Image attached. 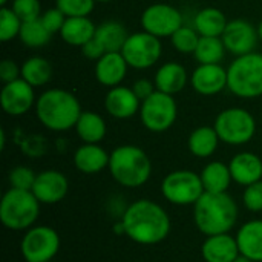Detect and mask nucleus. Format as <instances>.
Segmentation results:
<instances>
[{"label":"nucleus","instance_id":"f257e3e1","mask_svg":"<svg viewBox=\"0 0 262 262\" xmlns=\"http://www.w3.org/2000/svg\"><path fill=\"white\" fill-rule=\"evenodd\" d=\"M121 226L123 233L140 246H157L172 230V221L164 207L146 198L127 206L121 218Z\"/></svg>","mask_w":262,"mask_h":262},{"label":"nucleus","instance_id":"f03ea898","mask_svg":"<svg viewBox=\"0 0 262 262\" xmlns=\"http://www.w3.org/2000/svg\"><path fill=\"white\" fill-rule=\"evenodd\" d=\"M193 221L206 236L230 233L238 221V204L227 192H204L193 204Z\"/></svg>","mask_w":262,"mask_h":262},{"label":"nucleus","instance_id":"7ed1b4c3","mask_svg":"<svg viewBox=\"0 0 262 262\" xmlns=\"http://www.w3.org/2000/svg\"><path fill=\"white\" fill-rule=\"evenodd\" d=\"M81 112L77 97L63 89L45 91L35 101L38 121L54 132H64L75 127Z\"/></svg>","mask_w":262,"mask_h":262},{"label":"nucleus","instance_id":"20e7f679","mask_svg":"<svg viewBox=\"0 0 262 262\" xmlns=\"http://www.w3.org/2000/svg\"><path fill=\"white\" fill-rule=\"evenodd\" d=\"M109 172L112 178L123 187L135 189L144 186L152 175V163L149 155L138 146L124 144L111 152Z\"/></svg>","mask_w":262,"mask_h":262},{"label":"nucleus","instance_id":"39448f33","mask_svg":"<svg viewBox=\"0 0 262 262\" xmlns=\"http://www.w3.org/2000/svg\"><path fill=\"white\" fill-rule=\"evenodd\" d=\"M40 206L31 190L9 187L0 201V221L8 230L26 232L37 223Z\"/></svg>","mask_w":262,"mask_h":262},{"label":"nucleus","instance_id":"423d86ee","mask_svg":"<svg viewBox=\"0 0 262 262\" xmlns=\"http://www.w3.org/2000/svg\"><path fill=\"white\" fill-rule=\"evenodd\" d=\"M227 89L239 98L262 95V54L239 55L227 69Z\"/></svg>","mask_w":262,"mask_h":262},{"label":"nucleus","instance_id":"0eeeda50","mask_svg":"<svg viewBox=\"0 0 262 262\" xmlns=\"http://www.w3.org/2000/svg\"><path fill=\"white\" fill-rule=\"evenodd\" d=\"M213 127L223 143L243 146L255 137L256 121L249 111L243 107H229L218 114Z\"/></svg>","mask_w":262,"mask_h":262},{"label":"nucleus","instance_id":"6e6552de","mask_svg":"<svg viewBox=\"0 0 262 262\" xmlns=\"http://www.w3.org/2000/svg\"><path fill=\"white\" fill-rule=\"evenodd\" d=\"M161 193L173 206H193L204 193L201 177L192 170H173L161 181Z\"/></svg>","mask_w":262,"mask_h":262},{"label":"nucleus","instance_id":"1a4fd4ad","mask_svg":"<svg viewBox=\"0 0 262 262\" xmlns=\"http://www.w3.org/2000/svg\"><path fill=\"white\" fill-rule=\"evenodd\" d=\"M61 246L60 235L49 226L28 229L20 241V253L26 262H51Z\"/></svg>","mask_w":262,"mask_h":262},{"label":"nucleus","instance_id":"9d476101","mask_svg":"<svg viewBox=\"0 0 262 262\" xmlns=\"http://www.w3.org/2000/svg\"><path fill=\"white\" fill-rule=\"evenodd\" d=\"M178 115V106L173 95L155 91L150 97L141 101L140 120L150 132H166L170 129Z\"/></svg>","mask_w":262,"mask_h":262},{"label":"nucleus","instance_id":"9b49d317","mask_svg":"<svg viewBox=\"0 0 262 262\" xmlns=\"http://www.w3.org/2000/svg\"><path fill=\"white\" fill-rule=\"evenodd\" d=\"M121 54L130 68L147 69L160 60L163 54V45L158 37L146 31L135 32L127 37Z\"/></svg>","mask_w":262,"mask_h":262},{"label":"nucleus","instance_id":"f8f14e48","mask_svg":"<svg viewBox=\"0 0 262 262\" xmlns=\"http://www.w3.org/2000/svg\"><path fill=\"white\" fill-rule=\"evenodd\" d=\"M141 26L143 31L158 38L172 37L183 26V14L172 5L155 3L143 11Z\"/></svg>","mask_w":262,"mask_h":262},{"label":"nucleus","instance_id":"ddd939ff","mask_svg":"<svg viewBox=\"0 0 262 262\" xmlns=\"http://www.w3.org/2000/svg\"><path fill=\"white\" fill-rule=\"evenodd\" d=\"M258 37V29L243 18L230 20L221 35L226 49L236 57L255 52Z\"/></svg>","mask_w":262,"mask_h":262},{"label":"nucleus","instance_id":"4468645a","mask_svg":"<svg viewBox=\"0 0 262 262\" xmlns=\"http://www.w3.org/2000/svg\"><path fill=\"white\" fill-rule=\"evenodd\" d=\"M0 103L5 114L11 117L25 115L35 104L34 86H31L21 77L14 81L5 83L0 92Z\"/></svg>","mask_w":262,"mask_h":262},{"label":"nucleus","instance_id":"2eb2a0df","mask_svg":"<svg viewBox=\"0 0 262 262\" xmlns=\"http://www.w3.org/2000/svg\"><path fill=\"white\" fill-rule=\"evenodd\" d=\"M69 190V181L66 175L58 170H43L37 173L32 193L40 201V204L52 206L64 200Z\"/></svg>","mask_w":262,"mask_h":262},{"label":"nucleus","instance_id":"dca6fc26","mask_svg":"<svg viewBox=\"0 0 262 262\" xmlns=\"http://www.w3.org/2000/svg\"><path fill=\"white\" fill-rule=\"evenodd\" d=\"M190 84L201 95H216L227 88V69L220 63L200 64L190 75Z\"/></svg>","mask_w":262,"mask_h":262},{"label":"nucleus","instance_id":"f3484780","mask_svg":"<svg viewBox=\"0 0 262 262\" xmlns=\"http://www.w3.org/2000/svg\"><path fill=\"white\" fill-rule=\"evenodd\" d=\"M141 100L135 95L132 88L115 86L111 88L104 98L106 112L118 120H127L140 112Z\"/></svg>","mask_w":262,"mask_h":262},{"label":"nucleus","instance_id":"a211bd4d","mask_svg":"<svg viewBox=\"0 0 262 262\" xmlns=\"http://www.w3.org/2000/svg\"><path fill=\"white\" fill-rule=\"evenodd\" d=\"M239 255L236 238L230 233L206 236L201 246L204 262H233Z\"/></svg>","mask_w":262,"mask_h":262},{"label":"nucleus","instance_id":"6ab92c4d","mask_svg":"<svg viewBox=\"0 0 262 262\" xmlns=\"http://www.w3.org/2000/svg\"><path fill=\"white\" fill-rule=\"evenodd\" d=\"M127 61L121 52H106L95 63V78L106 88L120 86L127 74Z\"/></svg>","mask_w":262,"mask_h":262},{"label":"nucleus","instance_id":"aec40b11","mask_svg":"<svg viewBox=\"0 0 262 262\" xmlns=\"http://www.w3.org/2000/svg\"><path fill=\"white\" fill-rule=\"evenodd\" d=\"M232 180L239 186H250L262 180V160L253 152H241L236 154L230 163Z\"/></svg>","mask_w":262,"mask_h":262},{"label":"nucleus","instance_id":"412c9836","mask_svg":"<svg viewBox=\"0 0 262 262\" xmlns=\"http://www.w3.org/2000/svg\"><path fill=\"white\" fill-rule=\"evenodd\" d=\"M235 238L241 256L253 262H262V220H252L243 224Z\"/></svg>","mask_w":262,"mask_h":262},{"label":"nucleus","instance_id":"4be33fe9","mask_svg":"<svg viewBox=\"0 0 262 262\" xmlns=\"http://www.w3.org/2000/svg\"><path fill=\"white\" fill-rule=\"evenodd\" d=\"M109 158L111 154H107L100 144L83 143L74 154V166L81 173L94 175L109 167Z\"/></svg>","mask_w":262,"mask_h":262},{"label":"nucleus","instance_id":"5701e85b","mask_svg":"<svg viewBox=\"0 0 262 262\" xmlns=\"http://www.w3.org/2000/svg\"><path fill=\"white\" fill-rule=\"evenodd\" d=\"M155 88L160 92L175 95L181 92L187 83V71L183 64L169 61L160 66V69L155 74Z\"/></svg>","mask_w":262,"mask_h":262},{"label":"nucleus","instance_id":"b1692460","mask_svg":"<svg viewBox=\"0 0 262 262\" xmlns=\"http://www.w3.org/2000/svg\"><path fill=\"white\" fill-rule=\"evenodd\" d=\"M97 26L89 17H66L60 35L71 46H83L95 37Z\"/></svg>","mask_w":262,"mask_h":262},{"label":"nucleus","instance_id":"393cba45","mask_svg":"<svg viewBox=\"0 0 262 262\" xmlns=\"http://www.w3.org/2000/svg\"><path fill=\"white\" fill-rule=\"evenodd\" d=\"M204 192L210 193H223L227 192L232 184V173L229 164H224L223 161H210L204 166V169L200 173Z\"/></svg>","mask_w":262,"mask_h":262},{"label":"nucleus","instance_id":"a878e982","mask_svg":"<svg viewBox=\"0 0 262 262\" xmlns=\"http://www.w3.org/2000/svg\"><path fill=\"white\" fill-rule=\"evenodd\" d=\"M229 20L218 8H203L196 12L193 28L201 37H221Z\"/></svg>","mask_w":262,"mask_h":262},{"label":"nucleus","instance_id":"bb28decb","mask_svg":"<svg viewBox=\"0 0 262 262\" xmlns=\"http://www.w3.org/2000/svg\"><path fill=\"white\" fill-rule=\"evenodd\" d=\"M220 137L215 130V127L210 126H201L196 127L187 140V147L190 154L196 158H209L212 157L220 144Z\"/></svg>","mask_w":262,"mask_h":262},{"label":"nucleus","instance_id":"cd10ccee","mask_svg":"<svg viewBox=\"0 0 262 262\" xmlns=\"http://www.w3.org/2000/svg\"><path fill=\"white\" fill-rule=\"evenodd\" d=\"M75 130H77L78 138L83 143L98 144L106 137L107 127H106V121L103 120L101 115L86 111V112H81V115L75 124Z\"/></svg>","mask_w":262,"mask_h":262},{"label":"nucleus","instance_id":"c85d7f7f","mask_svg":"<svg viewBox=\"0 0 262 262\" xmlns=\"http://www.w3.org/2000/svg\"><path fill=\"white\" fill-rule=\"evenodd\" d=\"M129 34L126 28L115 20H109L97 26L95 38L106 52H121Z\"/></svg>","mask_w":262,"mask_h":262},{"label":"nucleus","instance_id":"c756f323","mask_svg":"<svg viewBox=\"0 0 262 262\" xmlns=\"http://www.w3.org/2000/svg\"><path fill=\"white\" fill-rule=\"evenodd\" d=\"M20 68H21L20 77L34 88H40V86L48 84L51 77H52L51 63L46 58L38 57V55L29 57Z\"/></svg>","mask_w":262,"mask_h":262},{"label":"nucleus","instance_id":"7c9ffc66","mask_svg":"<svg viewBox=\"0 0 262 262\" xmlns=\"http://www.w3.org/2000/svg\"><path fill=\"white\" fill-rule=\"evenodd\" d=\"M226 51L221 37H200L193 57L200 64H215L224 58Z\"/></svg>","mask_w":262,"mask_h":262},{"label":"nucleus","instance_id":"2f4dec72","mask_svg":"<svg viewBox=\"0 0 262 262\" xmlns=\"http://www.w3.org/2000/svg\"><path fill=\"white\" fill-rule=\"evenodd\" d=\"M51 32L45 28L40 18L32 21H23L18 34L20 41L28 48H41L51 40Z\"/></svg>","mask_w":262,"mask_h":262},{"label":"nucleus","instance_id":"473e14b6","mask_svg":"<svg viewBox=\"0 0 262 262\" xmlns=\"http://www.w3.org/2000/svg\"><path fill=\"white\" fill-rule=\"evenodd\" d=\"M200 37L201 35L198 34V31L195 28L183 25L170 38H172L173 48L178 52H181V54H193L196 46H198Z\"/></svg>","mask_w":262,"mask_h":262},{"label":"nucleus","instance_id":"72a5a7b5","mask_svg":"<svg viewBox=\"0 0 262 262\" xmlns=\"http://www.w3.org/2000/svg\"><path fill=\"white\" fill-rule=\"evenodd\" d=\"M21 20L12 11V8L2 6L0 8V40L3 43L11 41L12 38L18 37L21 29Z\"/></svg>","mask_w":262,"mask_h":262},{"label":"nucleus","instance_id":"f704fd0d","mask_svg":"<svg viewBox=\"0 0 262 262\" xmlns=\"http://www.w3.org/2000/svg\"><path fill=\"white\" fill-rule=\"evenodd\" d=\"M55 6L66 17H88L95 6V0H55Z\"/></svg>","mask_w":262,"mask_h":262},{"label":"nucleus","instance_id":"c9c22d12","mask_svg":"<svg viewBox=\"0 0 262 262\" xmlns=\"http://www.w3.org/2000/svg\"><path fill=\"white\" fill-rule=\"evenodd\" d=\"M35 178H37V173L31 167H26V166H17L8 175L9 186L14 189H21V190H32Z\"/></svg>","mask_w":262,"mask_h":262},{"label":"nucleus","instance_id":"e433bc0d","mask_svg":"<svg viewBox=\"0 0 262 262\" xmlns=\"http://www.w3.org/2000/svg\"><path fill=\"white\" fill-rule=\"evenodd\" d=\"M11 8L21 21H32L41 17V6L38 0H12Z\"/></svg>","mask_w":262,"mask_h":262},{"label":"nucleus","instance_id":"4c0bfd02","mask_svg":"<svg viewBox=\"0 0 262 262\" xmlns=\"http://www.w3.org/2000/svg\"><path fill=\"white\" fill-rule=\"evenodd\" d=\"M243 204L249 212H262V180L246 187L243 193Z\"/></svg>","mask_w":262,"mask_h":262},{"label":"nucleus","instance_id":"58836bf2","mask_svg":"<svg viewBox=\"0 0 262 262\" xmlns=\"http://www.w3.org/2000/svg\"><path fill=\"white\" fill-rule=\"evenodd\" d=\"M41 23L45 25V28L54 34V32H60L61 31V26L64 25V20H66V15L55 6V8H51V9H46L41 17H40Z\"/></svg>","mask_w":262,"mask_h":262},{"label":"nucleus","instance_id":"ea45409f","mask_svg":"<svg viewBox=\"0 0 262 262\" xmlns=\"http://www.w3.org/2000/svg\"><path fill=\"white\" fill-rule=\"evenodd\" d=\"M20 74H21V68H18L15 61L3 60L0 63V80L3 83H9L20 78Z\"/></svg>","mask_w":262,"mask_h":262},{"label":"nucleus","instance_id":"a19ab883","mask_svg":"<svg viewBox=\"0 0 262 262\" xmlns=\"http://www.w3.org/2000/svg\"><path fill=\"white\" fill-rule=\"evenodd\" d=\"M81 54H83L86 58H89V60H98V58H101V57L106 54V51H104L103 46L98 43V40L94 37L92 40H89L86 45L81 46Z\"/></svg>","mask_w":262,"mask_h":262},{"label":"nucleus","instance_id":"79ce46f5","mask_svg":"<svg viewBox=\"0 0 262 262\" xmlns=\"http://www.w3.org/2000/svg\"><path fill=\"white\" fill-rule=\"evenodd\" d=\"M132 89H134V92H135V95L143 101V100H146L147 97H150L155 91H157V88H155V83H152V81H149V80H137L135 83H134V86H132Z\"/></svg>","mask_w":262,"mask_h":262},{"label":"nucleus","instance_id":"37998d69","mask_svg":"<svg viewBox=\"0 0 262 262\" xmlns=\"http://www.w3.org/2000/svg\"><path fill=\"white\" fill-rule=\"evenodd\" d=\"M233 262H253V261H250L249 258H246V256H241V255H239V256H238V258H236Z\"/></svg>","mask_w":262,"mask_h":262},{"label":"nucleus","instance_id":"c03bdc74","mask_svg":"<svg viewBox=\"0 0 262 262\" xmlns=\"http://www.w3.org/2000/svg\"><path fill=\"white\" fill-rule=\"evenodd\" d=\"M258 35H259V38L262 40V21L258 25Z\"/></svg>","mask_w":262,"mask_h":262},{"label":"nucleus","instance_id":"a18cd8bd","mask_svg":"<svg viewBox=\"0 0 262 262\" xmlns=\"http://www.w3.org/2000/svg\"><path fill=\"white\" fill-rule=\"evenodd\" d=\"M95 2H98V3H107V2H112V0H95Z\"/></svg>","mask_w":262,"mask_h":262},{"label":"nucleus","instance_id":"49530a36","mask_svg":"<svg viewBox=\"0 0 262 262\" xmlns=\"http://www.w3.org/2000/svg\"><path fill=\"white\" fill-rule=\"evenodd\" d=\"M0 3H2V6H5L8 3V0H0Z\"/></svg>","mask_w":262,"mask_h":262}]
</instances>
